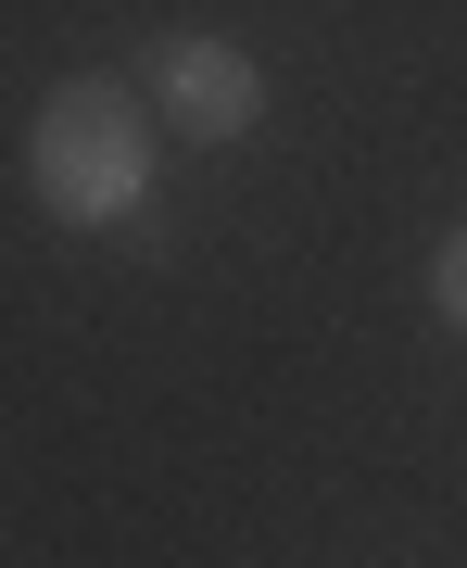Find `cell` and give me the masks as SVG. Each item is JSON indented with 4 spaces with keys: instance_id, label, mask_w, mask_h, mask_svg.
<instances>
[{
    "instance_id": "1",
    "label": "cell",
    "mask_w": 467,
    "mask_h": 568,
    "mask_svg": "<svg viewBox=\"0 0 467 568\" xmlns=\"http://www.w3.org/2000/svg\"><path fill=\"white\" fill-rule=\"evenodd\" d=\"M26 190L63 227H114L152 203V89L126 77H63L26 126Z\"/></svg>"
},
{
    "instance_id": "2",
    "label": "cell",
    "mask_w": 467,
    "mask_h": 568,
    "mask_svg": "<svg viewBox=\"0 0 467 568\" xmlns=\"http://www.w3.org/2000/svg\"><path fill=\"white\" fill-rule=\"evenodd\" d=\"M140 89H152V114L177 126V140H253V114H265V63L241 39H203V26L152 39Z\"/></svg>"
},
{
    "instance_id": "3",
    "label": "cell",
    "mask_w": 467,
    "mask_h": 568,
    "mask_svg": "<svg viewBox=\"0 0 467 568\" xmlns=\"http://www.w3.org/2000/svg\"><path fill=\"white\" fill-rule=\"evenodd\" d=\"M429 304H443V328H467V227L443 241V265H429Z\"/></svg>"
}]
</instances>
